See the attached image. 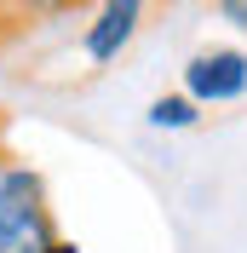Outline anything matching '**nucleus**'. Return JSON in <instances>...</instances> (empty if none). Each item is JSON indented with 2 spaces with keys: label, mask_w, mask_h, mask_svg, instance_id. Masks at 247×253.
<instances>
[{
  "label": "nucleus",
  "mask_w": 247,
  "mask_h": 253,
  "mask_svg": "<svg viewBox=\"0 0 247 253\" xmlns=\"http://www.w3.org/2000/svg\"><path fill=\"white\" fill-rule=\"evenodd\" d=\"M242 92H247V52L207 46L184 63V98L196 104H236Z\"/></svg>",
  "instance_id": "obj_1"
},
{
  "label": "nucleus",
  "mask_w": 247,
  "mask_h": 253,
  "mask_svg": "<svg viewBox=\"0 0 247 253\" xmlns=\"http://www.w3.org/2000/svg\"><path fill=\"white\" fill-rule=\"evenodd\" d=\"M144 23V6L138 0H109L104 12L86 23V35H81V46H86V58L92 63H109V58H121V46L138 35Z\"/></svg>",
  "instance_id": "obj_2"
},
{
  "label": "nucleus",
  "mask_w": 247,
  "mask_h": 253,
  "mask_svg": "<svg viewBox=\"0 0 247 253\" xmlns=\"http://www.w3.org/2000/svg\"><path fill=\"white\" fill-rule=\"evenodd\" d=\"M218 17H224V23H236V29H247V0H224V6H218Z\"/></svg>",
  "instance_id": "obj_6"
},
{
  "label": "nucleus",
  "mask_w": 247,
  "mask_h": 253,
  "mask_svg": "<svg viewBox=\"0 0 247 253\" xmlns=\"http://www.w3.org/2000/svg\"><path fill=\"white\" fill-rule=\"evenodd\" d=\"M46 253H81V248H75V242H69V236H58V242H52Z\"/></svg>",
  "instance_id": "obj_7"
},
{
  "label": "nucleus",
  "mask_w": 247,
  "mask_h": 253,
  "mask_svg": "<svg viewBox=\"0 0 247 253\" xmlns=\"http://www.w3.org/2000/svg\"><path fill=\"white\" fill-rule=\"evenodd\" d=\"M6 167H17V156L6 150V144H0V178H6Z\"/></svg>",
  "instance_id": "obj_8"
},
{
  "label": "nucleus",
  "mask_w": 247,
  "mask_h": 253,
  "mask_svg": "<svg viewBox=\"0 0 247 253\" xmlns=\"http://www.w3.org/2000/svg\"><path fill=\"white\" fill-rule=\"evenodd\" d=\"M58 236L63 230H58V219H52V207H35V213H23L17 224L0 230V253H46Z\"/></svg>",
  "instance_id": "obj_4"
},
{
  "label": "nucleus",
  "mask_w": 247,
  "mask_h": 253,
  "mask_svg": "<svg viewBox=\"0 0 247 253\" xmlns=\"http://www.w3.org/2000/svg\"><path fill=\"white\" fill-rule=\"evenodd\" d=\"M196 121H201V104L184 98V92H167V98L150 104V126L155 132H184V126H196Z\"/></svg>",
  "instance_id": "obj_5"
},
{
  "label": "nucleus",
  "mask_w": 247,
  "mask_h": 253,
  "mask_svg": "<svg viewBox=\"0 0 247 253\" xmlns=\"http://www.w3.org/2000/svg\"><path fill=\"white\" fill-rule=\"evenodd\" d=\"M35 207H46V178L35 173L29 161L6 167V178H0V230L17 224L23 213H35Z\"/></svg>",
  "instance_id": "obj_3"
}]
</instances>
